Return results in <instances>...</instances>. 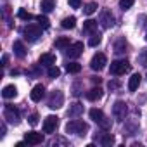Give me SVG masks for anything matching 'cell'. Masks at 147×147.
I'll use <instances>...</instances> for the list:
<instances>
[{"mask_svg": "<svg viewBox=\"0 0 147 147\" xmlns=\"http://www.w3.org/2000/svg\"><path fill=\"white\" fill-rule=\"evenodd\" d=\"M57 126H59V118L57 116L50 114L43 119V133H54Z\"/></svg>", "mask_w": 147, "mask_h": 147, "instance_id": "11", "label": "cell"}, {"mask_svg": "<svg viewBox=\"0 0 147 147\" xmlns=\"http://www.w3.org/2000/svg\"><path fill=\"white\" fill-rule=\"evenodd\" d=\"M88 114H90V119H94L102 130H109V128H111V119H109L100 109H95V107H94V109L88 111Z\"/></svg>", "mask_w": 147, "mask_h": 147, "instance_id": "2", "label": "cell"}, {"mask_svg": "<svg viewBox=\"0 0 147 147\" xmlns=\"http://www.w3.org/2000/svg\"><path fill=\"white\" fill-rule=\"evenodd\" d=\"M100 144H102L104 147H111V145L114 144V137H113L111 133H104V135L100 137Z\"/></svg>", "mask_w": 147, "mask_h": 147, "instance_id": "25", "label": "cell"}, {"mask_svg": "<svg viewBox=\"0 0 147 147\" xmlns=\"http://www.w3.org/2000/svg\"><path fill=\"white\" fill-rule=\"evenodd\" d=\"M114 52H116L118 55H123V54L126 52V42H125V38H118V40H116V43H114Z\"/></svg>", "mask_w": 147, "mask_h": 147, "instance_id": "19", "label": "cell"}, {"mask_svg": "<svg viewBox=\"0 0 147 147\" xmlns=\"http://www.w3.org/2000/svg\"><path fill=\"white\" fill-rule=\"evenodd\" d=\"M92 82H94V83H97V85H99V83H100V78H99V76H95V78H92Z\"/></svg>", "mask_w": 147, "mask_h": 147, "instance_id": "39", "label": "cell"}, {"mask_svg": "<svg viewBox=\"0 0 147 147\" xmlns=\"http://www.w3.org/2000/svg\"><path fill=\"white\" fill-rule=\"evenodd\" d=\"M36 21H38V24H40L43 30H47V28L50 26V23H49V19H47L45 16H38V18H36Z\"/></svg>", "mask_w": 147, "mask_h": 147, "instance_id": "31", "label": "cell"}, {"mask_svg": "<svg viewBox=\"0 0 147 147\" xmlns=\"http://www.w3.org/2000/svg\"><path fill=\"white\" fill-rule=\"evenodd\" d=\"M5 135V125H2V133H0V137H4Z\"/></svg>", "mask_w": 147, "mask_h": 147, "instance_id": "40", "label": "cell"}, {"mask_svg": "<svg viewBox=\"0 0 147 147\" xmlns=\"http://www.w3.org/2000/svg\"><path fill=\"white\" fill-rule=\"evenodd\" d=\"M16 95H18V88H16L14 85L4 87V90H2V97H4V99H12V97H16Z\"/></svg>", "mask_w": 147, "mask_h": 147, "instance_id": "18", "label": "cell"}, {"mask_svg": "<svg viewBox=\"0 0 147 147\" xmlns=\"http://www.w3.org/2000/svg\"><path fill=\"white\" fill-rule=\"evenodd\" d=\"M66 71L71 73V75H76V73L82 71V66L78 62H69V64H66Z\"/></svg>", "mask_w": 147, "mask_h": 147, "instance_id": "26", "label": "cell"}, {"mask_svg": "<svg viewBox=\"0 0 147 147\" xmlns=\"http://www.w3.org/2000/svg\"><path fill=\"white\" fill-rule=\"evenodd\" d=\"M61 26L64 28V30H73L76 26V18L75 16H71V18H64L62 19V23H61Z\"/></svg>", "mask_w": 147, "mask_h": 147, "instance_id": "21", "label": "cell"}, {"mask_svg": "<svg viewBox=\"0 0 147 147\" xmlns=\"http://www.w3.org/2000/svg\"><path fill=\"white\" fill-rule=\"evenodd\" d=\"M4 119H5L7 123H11V125H18L19 119H21V114H19V111H18L14 106L7 104V106L4 107Z\"/></svg>", "mask_w": 147, "mask_h": 147, "instance_id": "5", "label": "cell"}, {"mask_svg": "<svg viewBox=\"0 0 147 147\" xmlns=\"http://www.w3.org/2000/svg\"><path fill=\"white\" fill-rule=\"evenodd\" d=\"M30 123H31V125H36V123H38V114H36V113H33V114L30 116Z\"/></svg>", "mask_w": 147, "mask_h": 147, "instance_id": "36", "label": "cell"}, {"mask_svg": "<svg viewBox=\"0 0 147 147\" xmlns=\"http://www.w3.org/2000/svg\"><path fill=\"white\" fill-rule=\"evenodd\" d=\"M67 2L73 9H80V5H82V0H67Z\"/></svg>", "mask_w": 147, "mask_h": 147, "instance_id": "35", "label": "cell"}, {"mask_svg": "<svg viewBox=\"0 0 147 147\" xmlns=\"http://www.w3.org/2000/svg\"><path fill=\"white\" fill-rule=\"evenodd\" d=\"M40 64L45 66V67L54 66V64H55V55H54V54H42V57H40Z\"/></svg>", "mask_w": 147, "mask_h": 147, "instance_id": "16", "label": "cell"}, {"mask_svg": "<svg viewBox=\"0 0 147 147\" xmlns=\"http://www.w3.org/2000/svg\"><path fill=\"white\" fill-rule=\"evenodd\" d=\"M88 131V125L82 119H71L67 121L66 125V133H73V135H80V137H85Z\"/></svg>", "mask_w": 147, "mask_h": 147, "instance_id": "1", "label": "cell"}, {"mask_svg": "<svg viewBox=\"0 0 147 147\" xmlns=\"http://www.w3.org/2000/svg\"><path fill=\"white\" fill-rule=\"evenodd\" d=\"M18 18H19V19H24V21H30V19H33V16H31L30 12H26L24 9H19V11H18Z\"/></svg>", "mask_w": 147, "mask_h": 147, "instance_id": "30", "label": "cell"}, {"mask_svg": "<svg viewBox=\"0 0 147 147\" xmlns=\"http://www.w3.org/2000/svg\"><path fill=\"white\" fill-rule=\"evenodd\" d=\"M97 9H99V7H97V2H88V4L83 7V12H85L87 16H90V14H94Z\"/></svg>", "mask_w": 147, "mask_h": 147, "instance_id": "28", "label": "cell"}, {"mask_svg": "<svg viewBox=\"0 0 147 147\" xmlns=\"http://www.w3.org/2000/svg\"><path fill=\"white\" fill-rule=\"evenodd\" d=\"M7 61H9V57L7 55H2V66H7Z\"/></svg>", "mask_w": 147, "mask_h": 147, "instance_id": "38", "label": "cell"}, {"mask_svg": "<svg viewBox=\"0 0 147 147\" xmlns=\"http://www.w3.org/2000/svg\"><path fill=\"white\" fill-rule=\"evenodd\" d=\"M83 52V43L82 42H75V43H71L67 49H64V55L67 59H78Z\"/></svg>", "mask_w": 147, "mask_h": 147, "instance_id": "8", "label": "cell"}, {"mask_svg": "<svg viewBox=\"0 0 147 147\" xmlns=\"http://www.w3.org/2000/svg\"><path fill=\"white\" fill-rule=\"evenodd\" d=\"M42 26L40 24H26L23 33H24V38L30 40V42H36L40 36H42Z\"/></svg>", "mask_w": 147, "mask_h": 147, "instance_id": "4", "label": "cell"}, {"mask_svg": "<svg viewBox=\"0 0 147 147\" xmlns=\"http://www.w3.org/2000/svg\"><path fill=\"white\" fill-rule=\"evenodd\" d=\"M47 104H49L50 109H59V107H62V104H64V94H62L61 90H54V92H50Z\"/></svg>", "mask_w": 147, "mask_h": 147, "instance_id": "7", "label": "cell"}, {"mask_svg": "<svg viewBox=\"0 0 147 147\" xmlns=\"http://www.w3.org/2000/svg\"><path fill=\"white\" fill-rule=\"evenodd\" d=\"M82 113H83V106H82L80 102L71 104V106H69V109H67V116H69V118H78Z\"/></svg>", "mask_w": 147, "mask_h": 147, "instance_id": "14", "label": "cell"}, {"mask_svg": "<svg viewBox=\"0 0 147 147\" xmlns=\"http://www.w3.org/2000/svg\"><path fill=\"white\" fill-rule=\"evenodd\" d=\"M118 87H119L118 82H109V88H111V90H114V88H118Z\"/></svg>", "mask_w": 147, "mask_h": 147, "instance_id": "37", "label": "cell"}, {"mask_svg": "<svg viewBox=\"0 0 147 147\" xmlns=\"http://www.w3.org/2000/svg\"><path fill=\"white\" fill-rule=\"evenodd\" d=\"M126 114H128V106H126V102H123V100H116L114 106H113V116H114V119H118V121H125Z\"/></svg>", "mask_w": 147, "mask_h": 147, "instance_id": "6", "label": "cell"}, {"mask_svg": "<svg viewBox=\"0 0 147 147\" xmlns=\"http://www.w3.org/2000/svg\"><path fill=\"white\" fill-rule=\"evenodd\" d=\"M106 64H107V57L104 54H95L92 57V61H90V67L94 71H102L106 67Z\"/></svg>", "mask_w": 147, "mask_h": 147, "instance_id": "10", "label": "cell"}, {"mask_svg": "<svg viewBox=\"0 0 147 147\" xmlns=\"http://www.w3.org/2000/svg\"><path fill=\"white\" fill-rule=\"evenodd\" d=\"M100 40H102V35L100 33H92V36H90V40H88V45L90 47H97L99 43H100Z\"/></svg>", "mask_w": 147, "mask_h": 147, "instance_id": "27", "label": "cell"}, {"mask_svg": "<svg viewBox=\"0 0 147 147\" xmlns=\"http://www.w3.org/2000/svg\"><path fill=\"white\" fill-rule=\"evenodd\" d=\"M14 54H16L19 59H23V57L26 55V49H24L23 42H19V40H16V42H14Z\"/></svg>", "mask_w": 147, "mask_h": 147, "instance_id": "20", "label": "cell"}, {"mask_svg": "<svg viewBox=\"0 0 147 147\" xmlns=\"http://www.w3.org/2000/svg\"><path fill=\"white\" fill-rule=\"evenodd\" d=\"M130 69H131V64L126 59L111 62V75H114V76H121V75H125V73H128Z\"/></svg>", "mask_w": 147, "mask_h": 147, "instance_id": "3", "label": "cell"}, {"mask_svg": "<svg viewBox=\"0 0 147 147\" xmlns=\"http://www.w3.org/2000/svg\"><path fill=\"white\" fill-rule=\"evenodd\" d=\"M140 82H142V76L138 75V73H137V75H131V78L128 80V90H130V92H135V90L138 88Z\"/></svg>", "mask_w": 147, "mask_h": 147, "instance_id": "15", "label": "cell"}, {"mask_svg": "<svg viewBox=\"0 0 147 147\" xmlns=\"http://www.w3.org/2000/svg\"><path fill=\"white\" fill-rule=\"evenodd\" d=\"M102 95H104V92H102L100 87H95V88L87 92V99L88 100H99V99H102Z\"/></svg>", "mask_w": 147, "mask_h": 147, "instance_id": "17", "label": "cell"}, {"mask_svg": "<svg viewBox=\"0 0 147 147\" xmlns=\"http://www.w3.org/2000/svg\"><path fill=\"white\" fill-rule=\"evenodd\" d=\"M138 61L142 62V66H147V50H144V52L138 55Z\"/></svg>", "mask_w": 147, "mask_h": 147, "instance_id": "33", "label": "cell"}, {"mask_svg": "<svg viewBox=\"0 0 147 147\" xmlns=\"http://www.w3.org/2000/svg\"><path fill=\"white\" fill-rule=\"evenodd\" d=\"M83 30H85L87 33H95V31H97V21H94V19L85 21V23H83Z\"/></svg>", "mask_w": 147, "mask_h": 147, "instance_id": "22", "label": "cell"}, {"mask_svg": "<svg viewBox=\"0 0 147 147\" xmlns=\"http://www.w3.org/2000/svg\"><path fill=\"white\" fill-rule=\"evenodd\" d=\"M99 23H100V26H102V28H106V30L113 28V26H114V16H113V12H111L109 9H104V11H100Z\"/></svg>", "mask_w": 147, "mask_h": 147, "instance_id": "9", "label": "cell"}, {"mask_svg": "<svg viewBox=\"0 0 147 147\" xmlns=\"http://www.w3.org/2000/svg\"><path fill=\"white\" fill-rule=\"evenodd\" d=\"M69 45H71V42H69V38H67V36H61V38H57V40H55V47H57V49H61V50L67 49Z\"/></svg>", "mask_w": 147, "mask_h": 147, "instance_id": "24", "label": "cell"}, {"mask_svg": "<svg viewBox=\"0 0 147 147\" xmlns=\"http://www.w3.org/2000/svg\"><path fill=\"white\" fill-rule=\"evenodd\" d=\"M131 5H133V0H119V7H121L123 11L130 9Z\"/></svg>", "mask_w": 147, "mask_h": 147, "instance_id": "32", "label": "cell"}, {"mask_svg": "<svg viewBox=\"0 0 147 147\" xmlns=\"http://www.w3.org/2000/svg\"><path fill=\"white\" fill-rule=\"evenodd\" d=\"M40 7H42V11H43V12H52V11H54V7H55V2H54V0H42Z\"/></svg>", "mask_w": 147, "mask_h": 147, "instance_id": "23", "label": "cell"}, {"mask_svg": "<svg viewBox=\"0 0 147 147\" xmlns=\"http://www.w3.org/2000/svg\"><path fill=\"white\" fill-rule=\"evenodd\" d=\"M144 23H142V28H144V36H145V42H147V16H142L140 18Z\"/></svg>", "mask_w": 147, "mask_h": 147, "instance_id": "34", "label": "cell"}, {"mask_svg": "<svg viewBox=\"0 0 147 147\" xmlns=\"http://www.w3.org/2000/svg\"><path fill=\"white\" fill-rule=\"evenodd\" d=\"M47 73H49V76H50V78H57V76L61 75V69L54 64V66H50V67L47 69Z\"/></svg>", "mask_w": 147, "mask_h": 147, "instance_id": "29", "label": "cell"}, {"mask_svg": "<svg viewBox=\"0 0 147 147\" xmlns=\"http://www.w3.org/2000/svg\"><path fill=\"white\" fill-rule=\"evenodd\" d=\"M43 95H45V87L43 85H35L33 90H31V94H30V97H31L33 102H40L43 99Z\"/></svg>", "mask_w": 147, "mask_h": 147, "instance_id": "13", "label": "cell"}, {"mask_svg": "<svg viewBox=\"0 0 147 147\" xmlns=\"http://www.w3.org/2000/svg\"><path fill=\"white\" fill-rule=\"evenodd\" d=\"M24 140L30 145H38V144L43 142V135L38 133V131H28V133H24Z\"/></svg>", "mask_w": 147, "mask_h": 147, "instance_id": "12", "label": "cell"}]
</instances>
